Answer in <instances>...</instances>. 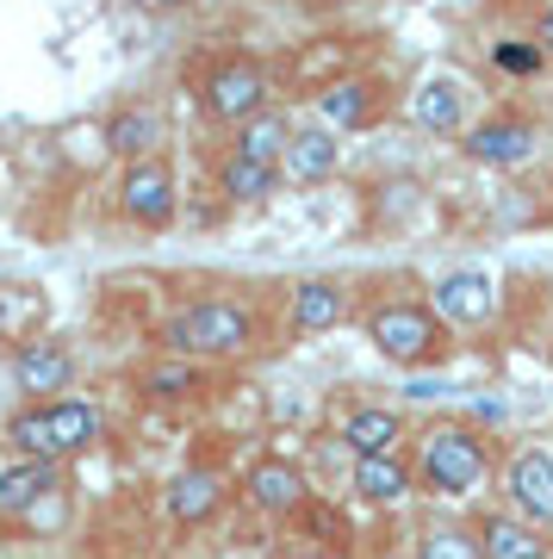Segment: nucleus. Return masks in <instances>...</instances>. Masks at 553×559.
<instances>
[{
  "instance_id": "1",
  "label": "nucleus",
  "mask_w": 553,
  "mask_h": 559,
  "mask_svg": "<svg viewBox=\"0 0 553 559\" xmlns=\"http://www.w3.org/2000/svg\"><path fill=\"white\" fill-rule=\"evenodd\" d=\"M355 323L361 342L398 373H442L460 355L448 318L435 311L430 286L416 274H367L355 280Z\"/></svg>"
},
{
  "instance_id": "2",
  "label": "nucleus",
  "mask_w": 553,
  "mask_h": 559,
  "mask_svg": "<svg viewBox=\"0 0 553 559\" xmlns=\"http://www.w3.org/2000/svg\"><path fill=\"white\" fill-rule=\"evenodd\" d=\"M156 342H162V355L231 367V360L261 355L274 342V323H268V305L256 293H199V299H180L162 318Z\"/></svg>"
},
{
  "instance_id": "3",
  "label": "nucleus",
  "mask_w": 553,
  "mask_h": 559,
  "mask_svg": "<svg viewBox=\"0 0 553 559\" xmlns=\"http://www.w3.org/2000/svg\"><path fill=\"white\" fill-rule=\"evenodd\" d=\"M411 466H416V498L430 503H467L497 479V436L485 423L460 417H430L411 436Z\"/></svg>"
},
{
  "instance_id": "4",
  "label": "nucleus",
  "mask_w": 553,
  "mask_h": 559,
  "mask_svg": "<svg viewBox=\"0 0 553 559\" xmlns=\"http://www.w3.org/2000/svg\"><path fill=\"white\" fill-rule=\"evenodd\" d=\"M0 441L13 448V454H32V460H69L94 454L99 441H106V404L99 399H38V404H20L13 417L0 423Z\"/></svg>"
},
{
  "instance_id": "5",
  "label": "nucleus",
  "mask_w": 553,
  "mask_h": 559,
  "mask_svg": "<svg viewBox=\"0 0 553 559\" xmlns=\"http://www.w3.org/2000/svg\"><path fill=\"white\" fill-rule=\"evenodd\" d=\"M193 81V106L199 119L217 124V131H243L249 119H261L274 106V75L268 62L249 57V50H205V57L187 69Z\"/></svg>"
},
{
  "instance_id": "6",
  "label": "nucleus",
  "mask_w": 553,
  "mask_h": 559,
  "mask_svg": "<svg viewBox=\"0 0 553 559\" xmlns=\"http://www.w3.org/2000/svg\"><path fill=\"white\" fill-rule=\"evenodd\" d=\"M497 503L553 535V441L548 436H516L504 448V460H497Z\"/></svg>"
},
{
  "instance_id": "7",
  "label": "nucleus",
  "mask_w": 553,
  "mask_h": 559,
  "mask_svg": "<svg viewBox=\"0 0 553 559\" xmlns=\"http://www.w3.org/2000/svg\"><path fill=\"white\" fill-rule=\"evenodd\" d=\"M113 200H119V218L131 224V230H143V237H162V230L180 218L175 156L162 150V156L125 162V168H119V187H113Z\"/></svg>"
},
{
  "instance_id": "8",
  "label": "nucleus",
  "mask_w": 553,
  "mask_h": 559,
  "mask_svg": "<svg viewBox=\"0 0 553 559\" xmlns=\"http://www.w3.org/2000/svg\"><path fill=\"white\" fill-rule=\"evenodd\" d=\"M349 318H355V280L342 274H298L280 299V336L286 342L337 336Z\"/></svg>"
},
{
  "instance_id": "9",
  "label": "nucleus",
  "mask_w": 553,
  "mask_h": 559,
  "mask_svg": "<svg viewBox=\"0 0 553 559\" xmlns=\"http://www.w3.org/2000/svg\"><path fill=\"white\" fill-rule=\"evenodd\" d=\"M548 143V124H541V112H529V106L504 100L497 112H485V119L460 138V156L473 162V168H497V175H510V168H522V162H534V150Z\"/></svg>"
},
{
  "instance_id": "10",
  "label": "nucleus",
  "mask_w": 553,
  "mask_h": 559,
  "mask_svg": "<svg viewBox=\"0 0 553 559\" xmlns=\"http://www.w3.org/2000/svg\"><path fill=\"white\" fill-rule=\"evenodd\" d=\"M404 112H411V124L423 131V138L460 143V138L479 124V87L460 75V69H430V75L411 87Z\"/></svg>"
},
{
  "instance_id": "11",
  "label": "nucleus",
  "mask_w": 553,
  "mask_h": 559,
  "mask_svg": "<svg viewBox=\"0 0 553 559\" xmlns=\"http://www.w3.org/2000/svg\"><path fill=\"white\" fill-rule=\"evenodd\" d=\"M392 106H398V87L386 75H337V81H323L311 94V119L317 124H330L337 138H355V131H374V124L392 119Z\"/></svg>"
},
{
  "instance_id": "12",
  "label": "nucleus",
  "mask_w": 553,
  "mask_h": 559,
  "mask_svg": "<svg viewBox=\"0 0 553 559\" xmlns=\"http://www.w3.org/2000/svg\"><path fill=\"white\" fill-rule=\"evenodd\" d=\"M237 498H243V510L261 516V522H298V510L311 503V473H305L293 454H274V448H268V454H256L237 473Z\"/></svg>"
},
{
  "instance_id": "13",
  "label": "nucleus",
  "mask_w": 553,
  "mask_h": 559,
  "mask_svg": "<svg viewBox=\"0 0 553 559\" xmlns=\"http://www.w3.org/2000/svg\"><path fill=\"white\" fill-rule=\"evenodd\" d=\"M62 503H69V473L57 460H32V454L0 460V528H25V522H38L44 510H62Z\"/></svg>"
},
{
  "instance_id": "14",
  "label": "nucleus",
  "mask_w": 553,
  "mask_h": 559,
  "mask_svg": "<svg viewBox=\"0 0 553 559\" xmlns=\"http://www.w3.org/2000/svg\"><path fill=\"white\" fill-rule=\"evenodd\" d=\"M7 380H13V392H20L25 404L69 399L75 380H81V355L62 336H25L20 348H13V360H7Z\"/></svg>"
},
{
  "instance_id": "15",
  "label": "nucleus",
  "mask_w": 553,
  "mask_h": 559,
  "mask_svg": "<svg viewBox=\"0 0 553 559\" xmlns=\"http://www.w3.org/2000/svg\"><path fill=\"white\" fill-rule=\"evenodd\" d=\"M411 417L398 404L379 399H355L337 411V448L349 460H379V454H411Z\"/></svg>"
},
{
  "instance_id": "16",
  "label": "nucleus",
  "mask_w": 553,
  "mask_h": 559,
  "mask_svg": "<svg viewBox=\"0 0 553 559\" xmlns=\"http://www.w3.org/2000/svg\"><path fill=\"white\" fill-rule=\"evenodd\" d=\"M430 299L448 318V330H492L504 311V286L485 267H448V274H435Z\"/></svg>"
},
{
  "instance_id": "17",
  "label": "nucleus",
  "mask_w": 553,
  "mask_h": 559,
  "mask_svg": "<svg viewBox=\"0 0 553 559\" xmlns=\"http://www.w3.org/2000/svg\"><path fill=\"white\" fill-rule=\"evenodd\" d=\"M231 503V479L217 473V466H180L175 479L162 485V516L175 522V528H205Z\"/></svg>"
},
{
  "instance_id": "18",
  "label": "nucleus",
  "mask_w": 553,
  "mask_h": 559,
  "mask_svg": "<svg viewBox=\"0 0 553 559\" xmlns=\"http://www.w3.org/2000/svg\"><path fill=\"white\" fill-rule=\"evenodd\" d=\"M99 143L113 150L119 162H143V156H162L168 143V119H162L156 100H119L99 124Z\"/></svg>"
},
{
  "instance_id": "19",
  "label": "nucleus",
  "mask_w": 553,
  "mask_h": 559,
  "mask_svg": "<svg viewBox=\"0 0 553 559\" xmlns=\"http://www.w3.org/2000/svg\"><path fill=\"white\" fill-rule=\"evenodd\" d=\"M342 175V138L330 124L317 119H298L293 143H286V156H280V180L286 187H323V180Z\"/></svg>"
},
{
  "instance_id": "20",
  "label": "nucleus",
  "mask_w": 553,
  "mask_h": 559,
  "mask_svg": "<svg viewBox=\"0 0 553 559\" xmlns=\"http://www.w3.org/2000/svg\"><path fill=\"white\" fill-rule=\"evenodd\" d=\"M473 535H479V547H485V559H553L548 528L522 522L516 510H504V503L473 510Z\"/></svg>"
},
{
  "instance_id": "21",
  "label": "nucleus",
  "mask_w": 553,
  "mask_h": 559,
  "mask_svg": "<svg viewBox=\"0 0 553 559\" xmlns=\"http://www.w3.org/2000/svg\"><path fill=\"white\" fill-rule=\"evenodd\" d=\"M138 399L143 404H205L212 399V367L187 355H156L150 367H138Z\"/></svg>"
},
{
  "instance_id": "22",
  "label": "nucleus",
  "mask_w": 553,
  "mask_h": 559,
  "mask_svg": "<svg viewBox=\"0 0 553 559\" xmlns=\"http://www.w3.org/2000/svg\"><path fill=\"white\" fill-rule=\"evenodd\" d=\"M349 498L367 510H398L416 498V466L411 454H379V460H349Z\"/></svg>"
},
{
  "instance_id": "23",
  "label": "nucleus",
  "mask_w": 553,
  "mask_h": 559,
  "mask_svg": "<svg viewBox=\"0 0 553 559\" xmlns=\"http://www.w3.org/2000/svg\"><path fill=\"white\" fill-rule=\"evenodd\" d=\"M280 187H286V180H280L274 162H249V156H231V150H224V156H217V168H212V193L231 205V212L268 205Z\"/></svg>"
},
{
  "instance_id": "24",
  "label": "nucleus",
  "mask_w": 553,
  "mask_h": 559,
  "mask_svg": "<svg viewBox=\"0 0 553 559\" xmlns=\"http://www.w3.org/2000/svg\"><path fill=\"white\" fill-rule=\"evenodd\" d=\"M411 559H485V547L473 535V516H455V510L423 516V528L411 540Z\"/></svg>"
},
{
  "instance_id": "25",
  "label": "nucleus",
  "mask_w": 553,
  "mask_h": 559,
  "mask_svg": "<svg viewBox=\"0 0 553 559\" xmlns=\"http://www.w3.org/2000/svg\"><path fill=\"white\" fill-rule=\"evenodd\" d=\"M293 131H298V119L286 112V106H268L261 119H249L243 131H231V156H249V162H274L280 168V156H286V143H293Z\"/></svg>"
},
{
  "instance_id": "26",
  "label": "nucleus",
  "mask_w": 553,
  "mask_h": 559,
  "mask_svg": "<svg viewBox=\"0 0 553 559\" xmlns=\"http://www.w3.org/2000/svg\"><path fill=\"white\" fill-rule=\"evenodd\" d=\"M485 57H492L497 75H510V81H534L541 69H548V50H541L534 38H492Z\"/></svg>"
},
{
  "instance_id": "27",
  "label": "nucleus",
  "mask_w": 553,
  "mask_h": 559,
  "mask_svg": "<svg viewBox=\"0 0 553 559\" xmlns=\"http://www.w3.org/2000/svg\"><path fill=\"white\" fill-rule=\"evenodd\" d=\"M529 38L541 44V50H548V62H553V0H548V7H534V13H529Z\"/></svg>"
},
{
  "instance_id": "28",
  "label": "nucleus",
  "mask_w": 553,
  "mask_h": 559,
  "mask_svg": "<svg viewBox=\"0 0 553 559\" xmlns=\"http://www.w3.org/2000/svg\"><path fill=\"white\" fill-rule=\"evenodd\" d=\"M131 7H138V13H156V20H162V13H180L187 0H131Z\"/></svg>"
},
{
  "instance_id": "29",
  "label": "nucleus",
  "mask_w": 553,
  "mask_h": 559,
  "mask_svg": "<svg viewBox=\"0 0 553 559\" xmlns=\"http://www.w3.org/2000/svg\"><path fill=\"white\" fill-rule=\"evenodd\" d=\"M280 559H349V554H330V547H311L305 540V547H293V554H280Z\"/></svg>"
}]
</instances>
